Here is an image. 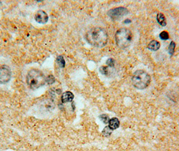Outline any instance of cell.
<instances>
[{
  "instance_id": "6da1fadb",
  "label": "cell",
  "mask_w": 179,
  "mask_h": 151,
  "mask_svg": "<svg viewBox=\"0 0 179 151\" xmlns=\"http://www.w3.org/2000/svg\"><path fill=\"white\" fill-rule=\"evenodd\" d=\"M108 33L101 27H94L87 32L86 39L88 43L97 48H102L107 44Z\"/></svg>"
},
{
  "instance_id": "7a4b0ae2",
  "label": "cell",
  "mask_w": 179,
  "mask_h": 151,
  "mask_svg": "<svg viewBox=\"0 0 179 151\" xmlns=\"http://www.w3.org/2000/svg\"><path fill=\"white\" fill-rule=\"evenodd\" d=\"M26 83L32 90L39 89L46 83V77L43 72L36 69H32L28 72L26 75Z\"/></svg>"
},
{
  "instance_id": "3957f363",
  "label": "cell",
  "mask_w": 179,
  "mask_h": 151,
  "mask_svg": "<svg viewBox=\"0 0 179 151\" xmlns=\"http://www.w3.org/2000/svg\"><path fill=\"white\" fill-rule=\"evenodd\" d=\"M115 38L116 44L118 47L122 49H125L131 45L133 34L129 29L121 28L116 32Z\"/></svg>"
},
{
  "instance_id": "277c9868",
  "label": "cell",
  "mask_w": 179,
  "mask_h": 151,
  "mask_svg": "<svg viewBox=\"0 0 179 151\" xmlns=\"http://www.w3.org/2000/svg\"><path fill=\"white\" fill-rule=\"evenodd\" d=\"M132 83L138 89H144L148 87L151 82V77L143 70H138L132 76Z\"/></svg>"
},
{
  "instance_id": "5b68a950",
  "label": "cell",
  "mask_w": 179,
  "mask_h": 151,
  "mask_svg": "<svg viewBox=\"0 0 179 151\" xmlns=\"http://www.w3.org/2000/svg\"><path fill=\"white\" fill-rule=\"evenodd\" d=\"M129 13V10L124 7L113 8L108 11V15L113 20H117Z\"/></svg>"
},
{
  "instance_id": "8992f818",
  "label": "cell",
  "mask_w": 179,
  "mask_h": 151,
  "mask_svg": "<svg viewBox=\"0 0 179 151\" xmlns=\"http://www.w3.org/2000/svg\"><path fill=\"white\" fill-rule=\"evenodd\" d=\"M11 72L10 67L6 65L0 66V84H6L11 79Z\"/></svg>"
},
{
  "instance_id": "52a82bcc",
  "label": "cell",
  "mask_w": 179,
  "mask_h": 151,
  "mask_svg": "<svg viewBox=\"0 0 179 151\" xmlns=\"http://www.w3.org/2000/svg\"><path fill=\"white\" fill-rule=\"evenodd\" d=\"M34 19L39 24H46L48 20V16L45 11L38 10L34 14Z\"/></svg>"
},
{
  "instance_id": "ba28073f",
  "label": "cell",
  "mask_w": 179,
  "mask_h": 151,
  "mask_svg": "<svg viewBox=\"0 0 179 151\" xmlns=\"http://www.w3.org/2000/svg\"><path fill=\"white\" fill-rule=\"evenodd\" d=\"M61 98L62 103H68L72 101L74 98V96L71 91H66L62 94Z\"/></svg>"
},
{
  "instance_id": "9c48e42d",
  "label": "cell",
  "mask_w": 179,
  "mask_h": 151,
  "mask_svg": "<svg viewBox=\"0 0 179 151\" xmlns=\"http://www.w3.org/2000/svg\"><path fill=\"white\" fill-rule=\"evenodd\" d=\"M108 127L114 130L117 129L120 126V122L117 118H113L110 119L108 122Z\"/></svg>"
},
{
  "instance_id": "30bf717a",
  "label": "cell",
  "mask_w": 179,
  "mask_h": 151,
  "mask_svg": "<svg viewBox=\"0 0 179 151\" xmlns=\"http://www.w3.org/2000/svg\"><path fill=\"white\" fill-rule=\"evenodd\" d=\"M148 49L152 51H156L160 48V44L158 41L152 40L151 41L148 45Z\"/></svg>"
},
{
  "instance_id": "8fae6325",
  "label": "cell",
  "mask_w": 179,
  "mask_h": 151,
  "mask_svg": "<svg viewBox=\"0 0 179 151\" xmlns=\"http://www.w3.org/2000/svg\"><path fill=\"white\" fill-rule=\"evenodd\" d=\"M157 21L158 24L162 26H166V20L164 15L162 13H159L157 15Z\"/></svg>"
},
{
  "instance_id": "7c38bea8",
  "label": "cell",
  "mask_w": 179,
  "mask_h": 151,
  "mask_svg": "<svg viewBox=\"0 0 179 151\" xmlns=\"http://www.w3.org/2000/svg\"><path fill=\"white\" fill-rule=\"evenodd\" d=\"M111 67H105V66H102L100 68V72L103 75L105 76H109L111 75Z\"/></svg>"
},
{
  "instance_id": "4fadbf2b",
  "label": "cell",
  "mask_w": 179,
  "mask_h": 151,
  "mask_svg": "<svg viewBox=\"0 0 179 151\" xmlns=\"http://www.w3.org/2000/svg\"><path fill=\"white\" fill-rule=\"evenodd\" d=\"M57 64L59 65V66L60 67H61V68H63L66 65V61H65L64 58L62 57V56H59L57 58Z\"/></svg>"
},
{
  "instance_id": "5bb4252c",
  "label": "cell",
  "mask_w": 179,
  "mask_h": 151,
  "mask_svg": "<svg viewBox=\"0 0 179 151\" xmlns=\"http://www.w3.org/2000/svg\"><path fill=\"white\" fill-rule=\"evenodd\" d=\"M176 44L174 41H172L168 46V52L171 56L173 55L174 52V49H175Z\"/></svg>"
},
{
  "instance_id": "9a60e30c",
  "label": "cell",
  "mask_w": 179,
  "mask_h": 151,
  "mask_svg": "<svg viewBox=\"0 0 179 151\" xmlns=\"http://www.w3.org/2000/svg\"><path fill=\"white\" fill-rule=\"evenodd\" d=\"M113 130H111L110 128H109L108 126H106L104 128L103 131H102V134H103V136H109L111 134V133H112Z\"/></svg>"
},
{
  "instance_id": "2e32d148",
  "label": "cell",
  "mask_w": 179,
  "mask_h": 151,
  "mask_svg": "<svg viewBox=\"0 0 179 151\" xmlns=\"http://www.w3.org/2000/svg\"><path fill=\"white\" fill-rule=\"evenodd\" d=\"M100 119L101 120L102 122H104V124H108L110 118H109V116L107 114H102L100 116Z\"/></svg>"
},
{
  "instance_id": "e0dca14e",
  "label": "cell",
  "mask_w": 179,
  "mask_h": 151,
  "mask_svg": "<svg viewBox=\"0 0 179 151\" xmlns=\"http://www.w3.org/2000/svg\"><path fill=\"white\" fill-rule=\"evenodd\" d=\"M160 38L162 39V40H168V39H169V34L168 33V32L166 31H163L160 34Z\"/></svg>"
},
{
  "instance_id": "ac0fdd59",
  "label": "cell",
  "mask_w": 179,
  "mask_h": 151,
  "mask_svg": "<svg viewBox=\"0 0 179 151\" xmlns=\"http://www.w3.org/2000/svg\"><path fill=\"white\" fill-rule=\"evenodd\" d=\"M55 81V78L52 75H48L47 77H46V83L48 85L53 84Z\"/></svg>"
},
{
  "instance_id": "d6986e66",
  "label": "cell",
  "mask_w": 179,
  "mask_h": 151,
  "mask_svg": "<svg viewBox=\"0 0 179 151\" xmlns=\"http://www.w3.org/2000/svg\"><path fill=\"white\" fill-rule=\"evenodd\" d=\"M106 65H107L109 67L113 68V67H115V60H114V59H112V58H110V59H108L107 61H106Z\"/></svg>"
},
{
  "instance_id": "ffe728a7",
  "label": "cell",
  "mask_w": 179,
  "mask_h": 151,
  "mask_svg": "<svg viewBox=\"0 0 179 151\" xmlns=\"http://www.w3.org/2000/svg\"><path fill=\"white\" fill-rule=\"evenodd\" d=\"M131 21L129 19H126L125 21H124V23L125 24H129V23H131Z\"/></svg>"
}]
</instances>
